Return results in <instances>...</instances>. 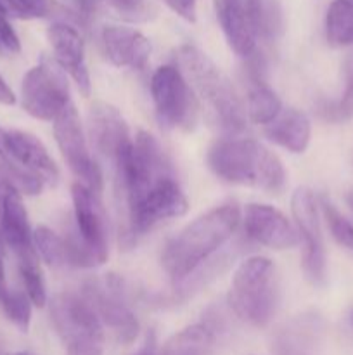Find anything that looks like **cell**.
<instances>
[{"label":"cell","instance_id":"1","mask_svg":"<svg viewBox=\"0 0 353 355\" xmlns=\"http://www.w3.org/2000/svg\"><path fill=\"white\" fill-rule=\"evenodd\" d=\"M239 224L241 210L234 203L220 205L197 217L163 248L165 272L175 281H185L232 238Z\"/></svg>","mask_w":353,"mask_h":355},{"label":"cell","instance_id":"2","mask_svg":"<svg viewBox=\"0 0 353 355\" xmlns=\"http://www.w3.org/2000/svg\"><path fill=\"white\" fill-rule=\"evenodd\" d=\"M176 62L211 125L227 135L241 134L246 128V110L227 75L194 45H182L176 51Z\"/></svg>","mask_w":353,"mask_h":355},{"label":"cell","instance_id":"3","mask_svg":"<svg viewBox=\"0 0 353 355\" xmlns=\"http://www.w3.org/2000/svg\"><path fill=\"white\" fill-rule=\"evenodd\" d=\"M206 163L228 184L269 194H279L286 187L287 173L279 156L255 139H221L210 148Z\"/></svg>","mask_w":353,"mask_h":355},{"label":"cell","instance_id":"4","mask_svg":"<svg viewBox=\"0 0 353 355\" xmlns=\"http://www.w3.org/2000/svg\"><path fill=\"white\" fill-rule=\"evenodd\" d=\"M228 305L234 314L253 326H266L279 302L275 267L265 257H251L239 263L228 290Z\"/></svg>","mask_w":353,"mask_h":355},{"label":"cell","instance_id":"5","mask_svg":"<svg viewBox=\"0 0 353 355\" xmlns=\"http://www.w3.org/2000/svg\"><path fill=\"white\" fill-rule=\"evenodd\" d=\"M51 319L68 355L104 354L102 322L83 293L55 295L51 302Z\"/></svg>","mask_w":353,"mask_h":355},{"label":"cell","instance_id":"6","mask_svg":"<svg viewBox=\"0 0 353 355\" xmlns=\"http://www.w3.org/2000/svg\"><path fill=\"white\" fill-rule=\"evenodd\" d=\"M151 97L156 116L173 130H192L199 116V101L176 66L166 64L151 78Z\"/></svg>","mask_w":353,"mask_h":355},{"label":"cell","instance_id":"7","mask_svg":"<svg viewBox=\"0 0 353 355\" xmlns=\"http://www.w3.org/2000/svg\"><path fill=\"white\" fill-rule=\"evenodd\" d=\"M291 210L298 232V245H301V269L305 277L314 286H324L327 279V259L318 203L314 191L308 187H298L291 200Z\"/></svg>","mask_w":353,"mask_h":355},{"label":"cell","instance_id":"8","mask_svg":"<svg viewBox=\"0 0 353 355\" xmlns=\"http://www.w3.org/2000/svg\"><path fill=\"white\" fill-rule=\"evenodd\" d=\"M21 104L30 116L54 121L71 104L68 75L55 61L28 69L21 83Z\"/></svg>","mask_w":353,"mask_h":355},{"label":"cell","instance_id":"9","mask_svg":"<svg viewBox=\"0 0 353 355\" xmlns=\"http://www.w3.org/2000/svg\"><path fill=\"white\" fill-rule=\"evenodd\" d=\"M132 234H144L159 222L182 217L189 210V201L173 173L156 180L141 198L127 205Z\"/></svg>","mask_w":353,"mask_h":355},{"label":"cell","instance_id":"10","mask_svg":"<svg viewBox=\"0 0 353 355\" xmlns=\"http://www.w3.org/2000/svg\"><path fill=\"white\" fill-rule=\"evenodd\" d=\"M54 135L62 159L68 168L78 177V182L85 184L96 193H100L102 172L90 155L82 120L73 103L54 120Z\"/></svg>","mask_w":353,"mask_h":355},{"label":"cell","instance_id":"11","mask_svg":"<svg viewBox=\"0 0 353 355\" xmlns=\"http://www.w3.org/2000/svg\"><path fill=\"white\" fill-rule=\"evenodd\" d=\"M71 200L75 232L102 266L107 260V224L99 193L85 184L75 182L71 186Z\"/></svg>","mask_w":353,"mask_h":355},{"label":"cell","instance_id":"12","mask_svg":"<svg viewBox=\"0 0 353 355\" xmlns=\"http://www.w3.org/2000/svg\"><path fill=\"white\" fill-rule=\"evenodd\" d=\"M241 222L246 236L258 245L272 250H291L298 246L296 227L289 218L270 205H246Z\"/></svg>","mask_w":353,"mask_h":355},{"label":"cell","instance_id":"13","mask_svg":"<svg viewBox=\"0 0 353 355\" xmlns=\"http://www.w3.org/2000/svg\"><path fill=\"white\" fill-rule=\"evenodd\" d=\"M47 38L54 51L55 62L66 75L71 76L83 96H90L92 82L87 66L85 44L78 30L66 21H55L48 26Z\"/></svg>","mask_w":353,"mask_h":355},{"label":"cell","instance_id":"14","mask_svg":"<svg viewBox=\"0 0 353 355\" xmlns=\"http://www.w3.org/2000/svg\"><path fill=\"white\" fill-rule=\"evenodd\" d=\"M87 300L99 315L102 326H107L123 343H132L138 335V321L134 312L121 300L118 288L106 281V284L90 283L83 290Z\"/></svg>","mask_w":353,"mask_h":355},{"label":"cell","instance_id":"15","mask_svg":"<svg viewBox=\"0 0 353 355\" xmlns=\"http://www.w3.org/2000/svg\"><path fill=\"white\" fill-rule=\"evenodd\" d=\"M7 153L9 158L2 163H14L48 186H54L59 180L57 165L44 142L30 132L7 130Z\"/></svg>","mask_w":353,"mask_h":355},{"label":"cell","instance_id":"16","mask_svg":"<svg viewBox=\"0 0 353 355\" xmlns=\"http://www.w3.org/2000/svg\"><path fill=\"white\" fill-rule=\"evenodd\" d=\"M107 59L118 68L144 69L151 59V42L130 26H106L100 33Z\"/></svg>","mask_w":353,"mask_h":355},{"label":"cell","instance_id":"17","mask_svg":"<svg viewBox=\"0 0 353 355\" xmlns=\"http://www.w3.org/2000/svg\"><path fill=\"white\" fill-rule=\"evenodd\" d=\"M90 137L97 151L111 162L132 141L125 118L107 103H96L90 107Z\"/></svg>","mask_w":353,"mask_h":355},{"label":"cell","instance_id":"18","mask_svg":"<svg viewBox=\"0 0 353 355\" xmlns=\"http://www.w3.org/2000/svg\"><path fill=\"white\" fill-rule=\"evenodd\" d=\"M0 222H2L3 241L9 245L14 255L35 250L33 231H31L30 220H28V211L24 208L21 193L12 186H7L2 196Z\"/></svg>","mask_w":353,"mask_h":355},{"label":"cell","instance_id":"19","mask_svg":"<svg viewBox=\"0 0 353 355\" xmlns=\"http://www.w3.org/2000/svg\"><path fill=\"white\" fill-rule=\"evenodd\" d=\"M265 135L273 144L300 155L307 151L310 144L311 125L303 111L287 107L277 114L275 120L266 125Z\"/></svg>","mask_w":353,"mask_h":355},{"label":"cell","instance_id":"20","mask_svg":"<svg viewBox=\"0 0 353 355\" xmlns=\"http://www.w3.org/2000/svg\"><path fill=\"white\" fill-rule=\"evenodd\" d=\"M246 113L256 125H269L284 110L279 96L266 85L258 68L249 71L248 96H246Z\"/></svg>","mask_w":353,"mask_h":355},{"label":"cell","instance_id":"21","mask_svg":"<svg viewBox=\"0 0 353 355\" xmlns=\"http://www.w3.org/2000/svg\"><path fill=\"white\" fill-rule=\"evenodd\" d=\"M215 342L213 329L208 324H192L173 335L159 355H208Z\"/></svg>","mask_w":353,"mask_h":355},{"label":"cell","instance_id":"22","mask_svg":"<svg viewBox=\"0 0 353 355\" xmlns=\"http://www.w3.org/2000/svg\"><path fill=\"white\" fill-rule=\"evenodd\" d=\"M325 37L332 47L353 45V0H334L329 6Z\"/></svg>","mask_w":353,"mask_h":355},{"label":"cell","instance_id":"23","mask_svg":"<svg viewBox=\"0 0 353 355\" xmlns=\"http://www.w3.org/2000/svg\"><path fill=\"white\" fill-rule=\"evenodd\" d=\"M16 259L24 291L30 297L31 304L35 307H44L47 304V288H45V279L44 274H42L40 259H38L37 252L31 250V252L16 255Z\"/></svg>","mask_w":353,"mask_h":355},{"label":"cell","instance_id":"24","mask_svg":"<svg viewBox=\"0 0 353 355\" xmlns=\"http://www.w3.org/2000/svg\"><path fill=\"white\" fill-rule=\"evenodd\" d=\"M33 246L38 259L51 267L68 266V252H66L64 238L52 229L40 225L33 231Z\"/></svg>","mask_w":353,"mask_h":355},{"label":"cell","instance_id":"25","mask_svg":"<svg viewBox=\"0 0 353 355\" xmlns=\"http://www.w3.org/2000/svg\"><path fill=\"white\" fill-rule=\"evenodd\" d=\"M0 307H2L6 318L19 329L21 333H28L31 324V304L30 297L24 290H10L7 288L0 295Z\"/></svg>","mask_w":353,"mask_h":355},{"label":"cell","instance_id":"26","mask_svg":"<svg viewBox=\"0 0 353 355\" xmlns=\"http://www.w3.org/2000/svg\"><path fill=\"white\" fill-rule=\"evenodd\" d=\"M322 214H324L325 222H327V227L331 231L332 238L339 243L341 246H345L346 250H352L353 252V224L325 198H322Z\"/></svg>","mask_w":353,"mask_h":355},{"label":"cell","instance_id":"27","mask_svg":"<svg viewBox=\"0 0 353 355\" xmlns=\"http://www.w3.org/2000/svg\"><path fill=\"white\" fill-rule=\"evenodd\" d=\"M121 19L130 23H144L154 14L151 0H104Z\"/></svg>","mask_w":353,"mask_h":355},{"label":"cell","instance_id":"28","mask_svg":"<svg viewBox=\"0 0 353 355\" xmlns=\"http://www.w3.org/2000/svg\"><path fill=\"white\" fill-rule=\"evenodd\" d=\"M322 111H324V118L331 121H345L353 118V61L346 69V87L341 99L334 106L325 107Z\"/></svg>","mask_w":353,"mask_h":355},{"label":"cell","instance_id":"29","mask_svg":"<svg viewBox=\"0 0 353 355\" xmlns=\"http://www.w3.org/2000/svg\"><path fill=\"white\" fill-rule=\"evenodd\" d=\"M31 19L42 17V19H62L68 16V9L57 0H17Z\"/></svg>","mask_w":353,"mask_h":355},{"label":"cell","instance_id":"30","mask_svg":"<svg viewBox=\"0 0 353 355\" xmlns=\"http://www.w3.org/2000/svg\"><path fill=\"white\" fill-rule=\"evenodd\" d=\"M21 42L14 28L10 26L9 19L0 14V54L2 55H14L19 54Z\"/></svg>","mask_w":353,"mask_h":355},{"label":"cell","instance_id":"31","mask_svg":"<svg viewBox=\"0 0 353 355\" xmlns=\"http://www.w3.org/2000/svg\"><path fill=\"white\" fill-rule=\"evenodd\" d=\"M172 10L189 23L196 21V0H165Z\"/></svg>","mask_w":353,"mask_h":355},{"label":"cell","instance_id":"32","mask_svg":"<svg viewBox=\"0 0 353 355\" xmlns=\"http://www.w3.org/2000/svg\"><path fill=\"white\" fill-rule=\"evenodd\" d=\"M0 14L7 19H31L17 0H0Z\"/></svg>","mask_w":353,"mask_h":355},{"label":"cell","instance_id":"33","mask_svg":"<svg viewBox=\"0 0 353 355\" xmlns=\"http://www.w3.org/2000/svg\"><path fill=\"white\" fill-rule=\"evenodd\" d=\"M213 2L218 21H224L225 17H228L235 10L242 9L246 6V0H213Z\"/></svg>","mask_w":353,"mask_h":355},{"label":"cell","instance_id":"34","mask_svg":"<svg viewBox=\"0 0 353 355\" xmlns=\"http://www.w3.org/2000/svg\"><path fill=\"white\" fill-rule=\"evenodd\" d=\"M0 104H3V106H12V104H16V96H14L12 89L7 85L2 75H0Z\"/></svg>","mask_w":353,"mask_h":355},{"label":"cell","instance_id":"35","mask_svg":"<svg viewBox=\"0 0 353 355\" xmlns=\"http://www.w3.org/2000/svg\"><path fill=\"white\" fill-rule=\"evenodd\" d=\"M135 355H159L158 343H156L154 333H149L147 338H145V342H144V345L141 347V350H138V352Z\"/></svg>","mask_w":353,"mask_h":355},{"label":"cell","instance_id":"36","mask_svg":"<svg viewBox=\"0 0 353 355\" xmlns=\"http://www.w3.org/2000/svg\"><path fill=\"white\" fill-rule=\"evenodd\" d=\"M7 158H9V153H7V130L0 127V159L7 162Z\"/></svg>","mask_w":353,"mask_h":355},{"label":"cell","instance_id":"37","mask_svg":"<svg viewBox=\"0 0 353 355\" xmlns=\"http://www.w3.org/2000/svg\"><path fill=\"white\" fill-rule=\"evenodd\" d=\"M7 290L6 284V270H3V262H2V250H0V295Z\"/></svg>","mask_w":353,"mask_h":355},{"label":"cell","instance_id":"38","mask_svg":"<svg viewBox=\"0 0 353 355\" xmlns=\"http://www.w3.org/2000/svg\"><path fill=\"white\" fill-rule=\"evenodd\" d=\"M7 355H30L28 352H14V354H7Z\"/></svg>","mask_w":353,"mask_h":355},{"label":"cell","instance_id":"39","mask_svg":"<svg viewBox=\"0 0 353 355\" xmlns=\"http://www.w3.org/2000/svg\"><path fill=\"white\" fill-rule=\"evenodd\" d=\"M350 322H352V326H353V307H352V311H350Z\"/></svg>","mask_w":353,"mask_h":355},{"label":"cell","instance_id":"40","mask_svg":"<svg viewBox=\"0 0 353 355\" xmlns=\"http://www.w3.org/2000/svg\"><path fill=\"white\" fill-rule=\"evenodd\" d=\"M0 210H2V198H0Z\"/></svg>","mask_w":353,"mask_h":355}]
</instances>
